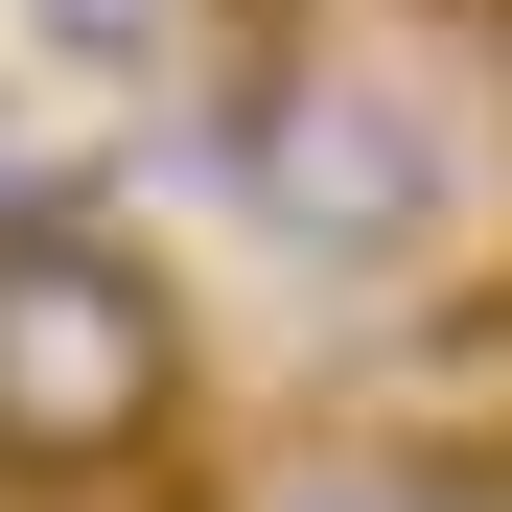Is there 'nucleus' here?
<instances>
[{
  "instance_id": "obj_1",
  "label": "nucleus",
  "mask_w": 512,
  "mask_h": 512,
  "mask_svg": "<svg viewBox=\"0 0 512 512\" xmlns=\"http://www.w3.org/2000/svg\"><path fill=\"white\" fill-rule=\"evenodd\" d=\"M163 419H187V303L94 210H0V466L117 489V466H163Z\"/></svg>"
},
{
  "instance_id": "obj_2",
  "label": "nucleus",
  "mask_w": 512,
  "mask_h": 512,
  "mask_svg": "<svg viewBox=\"0 0 512 512\" xmlns=\"http://www.w3.org/2000/svg\"><path fill=\"white\" fill-rule=\"evenodd\" d=\"M210 163H233V210L256 233H303V256H396V233H443V117L419 94H373V70H210V117H187Z\"/></svg>"
},
{
  "instance_id": "obj_3",
  "label": "nucleus",
  "mask_w": 512,
  "mask_h": 512,
  "mask_svg": "<svg viewBox=\"0 0 512 512\" xmlns=\"http://www.w3.org/2000/svg\"><path fill=\"white\" fill-rule=\"evenodd\" d=\"M373 443H396L419 489H466V512H512V280H466V303H419L396 350H373Z\"/></svg>"
},
{
  "instance_id": "obj_4",
  "label": "nucleus",
  "mask_w": 512,
  "mask_h": 512,
  "mask_svg": "<svg viewBox=\"0 0 512 512\" xmlns=\"http://www.w3.org/2000/svg\"><path fill=\"white\" fill-rule=\"evenodd\" d=\"M233 512H466V489H419L396 443H326V466H256Z\"/></svg>"
},
{
  "instance_id": "obj_5",
  "label": "nucleus",
  "mask_w": 512,
  "mask_h": 512,
  "mask_svg": "<svg viewBox=\"0 0 512 512\" xmlns=\"http://www.w3.org/2000/svg\"><path fill=\"white\" fill-rule=\"evenodd\" d=\"M24 24H47L70 70H140V47H163V0H24Z\"/></svg>"
},
{
  "instance_id": "obj_6",
  "label": "nucleus",
  "mask_w": 512,
  "mask_h": 512,
  "mask_svg": "<svg viewBox=\"0 0 512 512\" xmlns=\"http://www.w3.org/2000/svg\"><path fill=\"white\" fill-rule=\"evenodd\" d=\"M0 163H24V94H0Z\"/></svg>"
},
{
  "instance_id": "obj_7",
  "label": "nucleus",
  "mask_w": 512,
  "mask_h": 512,
  "mask_svg": "<svg viewBox=\"0 0 512 512\" xmlns=\"http://www.w3.org/2000/svg\"><path fill=\"white\" fill-rule=\"evenodd\" d=\"M489 24H512V0H489Z\"/></svg>"
}]
</instances>
